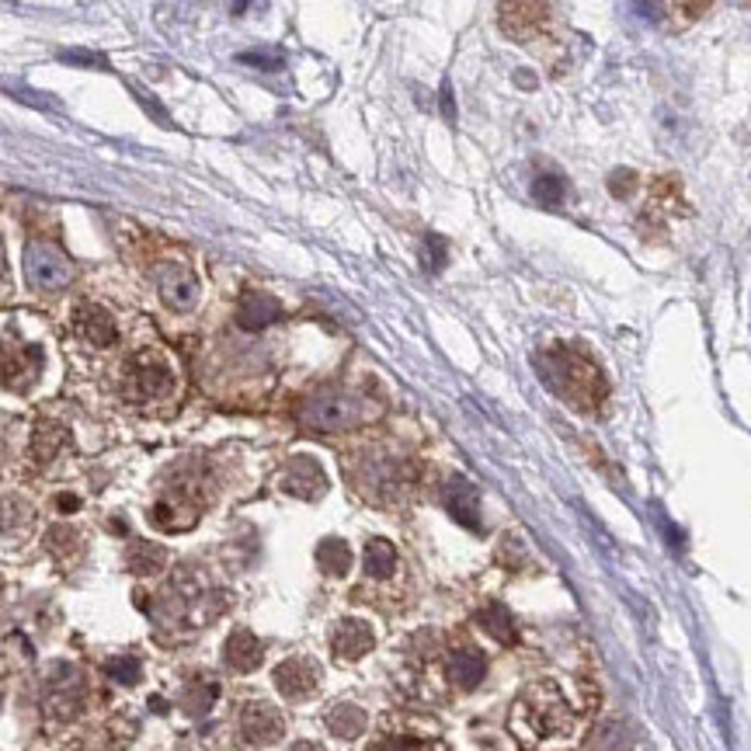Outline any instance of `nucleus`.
Instances as JSON below:
<instances>
[{
  "label": "nucleus",
  "mask_w": 751,
  "mask_h": 751,
  "mask_svg": "<svg viewBox=\"0 0 751 751\" xmlns=\"http://www.w3.org/2000/svg\"><path fill=\"white\" fill-rule=\"evenodd\" d=\"M540 373L550 383L553 394H561L577 410H592L605 397V376L588 355L571 352V348H553L540 355Z\"/></svg>",
  "instance_id": "f257e3e1"
},
{
  "label": "nucleus",
  "mask_w": 751,
  "mask_h": 751,
  "mask_svg": "<svg viewBox=\"0 0 751 751\" xmlns=\"http://www.w3.org/2000/svg\"><path fill=\"white\" fill-rule=\"evenodd\" d=\"M515 727L536 741L564 738L574 727V713L553 686H532L515 707Z\"/></svg>",
  "instance_id": "f03ea898"
},
{
  "label": "nucleus",
  "mask_w": 751,
  "mask_h": 751,
  "mask_svg": "<svg viewBox=\"0 0 751 751\" xmlns=\"http://www.w3.org/2000/svg\"><path fill=\"white\" fill-rule=\"evenodd\" d=\"M362 418H366V404L345 390H321L300 407V421L313 431H345Z\"/></svg>",
  "instance_id": "7ed1b4c3"
},
{
  "label": "nucleus",
  "mask_w": 751,
  "mask_h": 751,
  "mask_svg": "<svg viewBox=\"0 0 751 751\" xmlns=\"http://www.w3.org/2000/svg\"><path fill=\"white\" fill-rule=\"evenodd\" d=\"M175 386V373L167 366V358L157 352H139L126 362L123 373V394L133 404H150L160 400L164 394H171Z\"/></svg>",
  "instance_id": "20e7f679"
},
{
  "label": "nucleus",
  "mask_w": 751,
  "mask_h": 751,
  "mask_svg": "<svg viewBox=\"0 0 751 751\" xmlns=\"http://www.w3.org/2000/svg\"><path fill=\"white\" fill-rule=\"evenodd\" d=\"M25 275L39 289V293H60L74 282V264L66 261V254L45 240H32L25 248Z\"/></svg>",
  "instance_id": "39448f33"
},
{
  "label": "nucleus",
  "mask_w": 751,
  "mask_h": 751,
  "mask_svg": "<svg viewBox=\"0 0 751 751\" xmlns=\"http://www.w3.org/2000/svg\"><path fill=\"white\" fill-rule=\"evenodd\" d=\"M42 348L29 342H0V383L8 390H29L42 376Z\"/></svg>",
  "instance_id": "423d86ee"
},
{
  "label": "nucleus",
  "mask_w": 751,
  "mask_h": 751,
  "mask_svg": "<svg viewBox=\"0 0 751 751\" xmlns=\"http://www.w3.org/2000/svg\"><path fill=\"white\" fill-rule=\"evenodd\" d=\"M550 18L546 0H501L498 4V25L508 39H532L540 35Z\"/></svg>",
  "instance_id": "0eeeda50"
},
{
  "label": "nucleus",
  "mask_w": 751,
  "mask_h": 751,
  "mask_svg": "<svg viewBox=\"0 0 751 751\" xmlns=\"http://www.w3.org/2000/svg\"><path fill=\"white\" fill-rule=\"evenodd\" d=\"M81 696H84V678L77 668L60 665L50 678H45V710L56 717H74L81 713Z\"/></svg>",
  "instance_id": "6e6552de"
},
{
  "label": "nucleus",
  "mask_w": 751,
  "mask_h": 751,
  "mask_svg": "<svg viewBox=\"0 0 751 751\" xmlns=\"http://www.w3.org/2000/svg\"><path fill=\"white\" fill-rule=\"evenodd\" d=\"M282 491L293 498H303V501H317L327 491V473L321 470L317 459L296 456V459H289V467L282 470Z\"/></svg>",
  "instance_id": "1a4fd4ad"
},
{
  "label": "nucleus",
  "mask_w": 751,
  "mask_h": 751,
  "mask_svg": "<svg viewBox=\"0 0 751 751\" xmlns=\"http://www.w3.org/2000/svg\"><path fill=\"white\" fill-rule=\"evenodd\" d=\"M150 519H154V525H160V529H167V532H181V529H188L191 522L199 519V498H196V491H191L188 483H181V488H175L164 501H157V508L150 512Z\"/></svg>",
  "instance_id": "9d476101"
},
{
  "label": "nucleus",
  "mask_w": 751,
  "mask_h": 751,
  "mask_svg": "<svg viewBox=\"0 0 751 751\" xmlns=\"http://www.w3.org/2000/svg\"><path fill=\"white\" fill-rule=\"evenodd\" d=\"M157 293L171 310H191L199 300V282L185 264H164L157 272Z\"/></svg>",
  "instance_id": "9b49d317"
},
{
  "label": "nucleus",
  "mask_w": 751,
  "mask_h": 751,
  "mask_svg": "<svg viewBox=\"0 0 751 751\" xmlns=\"http://www.w3.org/2000/svg\"><path fill=\"white\" fill-rule=\"evenodd\" d=\"M74 331L84 337L91 348H112L118 342V327L112 313L98 303H81L74 313Z\"/></svg>",
  "instance_id": "f8f14e48"
},
{
  "label": "nucleus",
  "mask_w": 751,
  "mask_h": 751,
  "mask_svg": "<svg viewBox=\"0 0 751 751\" xmlns=\"http://www.w3.org/2000/svg\"><path fill=\"white\" fill-rule=\"evenodd\" d=\"M240 734L251 744H269L282 738V717L279 710H272L269 702H248L240 710Z\"/></svg>",
  "instance_id": "ddd939ff"
},
{
  "label": "nucleus",
  "mask_w": 751,
  "mask_h": 751,
  "mask_svg": "<svg viewBox=\"0 0 751 751\" xmlns=\"http://www.w3.org/2000/svg\"><path fill=\"white\" fill-rule=\"evenodd\" d=\"M317 682H321V671H317V665L306 661V658H289V661H282L275 668V686L289 699L310 696L313 689H317Z\"/></svg>",
  "instance_id": "4468645a"
},
{
  "label": "nucleus",
  "mask_w": 751,
  "mask_h": 751,
  "mask_svg": "<svg viewBox=\"0 0 751 751\" xmlns=\"http://www.w3.org/2000/svg\"><path fill=\"white\" fill-rule=\"evenodd\" d=\"M446 508H449V515L459 522V525H467V529H480V494L470 480L463 477H452L446 483V494H442Z\"/></svg>",
  "instance_id": "2eb2a0df"
},
{
  "label": "nucleus",
  "mask_w": 751,
  "mask_h": 751,
  "mask_svg": "<svg viewBox=\"0 0 751 751\" xmlns=\"http://www.w3.org/2000/svg\"><path fill=\"white\" fill-rule=\"evenodd\" d=\"M331 647L337 658L345 661H355L362 658L366 650H373V629L362 623V619H342L334 626V637H331Z\"/></svg>",
  "instance_id": "dca6fc26"
},
{
  "label": "nucleus",
  "mask_w": 751,
  "mask_h": 751,
  "mask_svg": "<svg viewBox=\"0 0 751 751\" xmlns=\"http://www.w3.org/2000/svg\"><path fill=\"white\" fill-rule=\"evenodd\" d=\"M282 317V306L279 300L264 296V293H248L244 300H240V313H237V324L244 331H261L269 327Z\"/></svg>",
  "instance_id": "f3484780"
},
{
  "label": "nucleus",
  "mask_w": 751,
  "mask_h": 751,
  "mask_svg": "<svg viewBox=\"0 0 751 751\" xmlns=\"http://www.w3.org/2000/svg\"><path fill=\"white\" fill-rule=\"evenodd\" d=\"M66 439H70L66 425H60L53 418H42L35 425V431H32V459H35L39 467L53 463V459L60 456V449L66 446Z\"/></svg>",
  "instance_id": "a211bd4d"
},
{
  "label": "nucleus",
  "mask_w": 751,
  "mask_h": 751,
  "mask_svg": "<svg viewBox=\"0 0 751 751\" xmlns=\"http://www.w3.org/2000/svg\"><path fill=\"white\" fill-rule=\"evenodd\" d=\"M483 671H488V661L477 647H459L449 654V678L459 689H473L483 682Z\"/></svg>",
  "instance_id": "6ab92c4d"
},
{
  "label": "nucleus",
  "mask_w": 751,
  "mask_h": 751,
  "mask_svg": "<svg viewBox=\"0 0 751 751\" xmlns=\"http://www.w3.org/2000/svg\"><path fill=\"white\" fill-rule=\"evenodd\" d=\"M261 658H264V647L258 644V637L251 634V629H237V634H230L223 661L233 671H254L261 665Z\"/></svg>",
  "instance_id": "aec40b11"
},
{
  "label": "nucleus",
  "mask_w": 751,
  "mask_h": 751,
  "mask_svg": "<svg viewBox=\"0 0 751 751\" xmlns=\"http://www.w3.org/2000/svg\"><path fill=\"white\" fill-rule=\"evenodd\" d=\"M480 626L483 629H488V634L498 640V644H508V647H512V644H519V629H515V619H512V613H508L504 609V605H488V609H480Z\"/></svg>",
  "instance_id": "412c9836"
},
{
  "label": "nucleus",
  "mask_w": 751,
  "mask_h": 751,
  "mask_svg": "<svg viewBox=\"0 0 751 751\" xmlns=\"http://www.w3.org/2000/svg\"><path fill=\"white\" fill-rule=\"evenodd\" d=\"M129 571L133 574H139V577H150V574H157L160 567H164V561H167V553L157 546V543H147V540H136L133 546H129Z\"/></svg>",
  "instance_id": "4be33fe9"
},
{
  "label": "nucleus",
  "mask_w": 751,
  "mask_h": 751,
  "mask_svg": "<svg viewBox=\"0 0 751 751\" xmlns=\"http://www.w3.org/2000/svg\"><path fill=\"white\" fill-rule=\"evenodd\" d=\"M317 561H321V571L324 574H331V577H342V574H348V567H352V550H348V543L345 540H324L321 546H317Z\"/></svg>",
  "instance_id": "5701e85b"
},
{
  "label": "nucleus",
  "mask_w": 751,
  "mask_h": 751,
  "mask_svg": "<svg viewBox=\"0 0 751 751\" xmlns=\"http://www.w3.org/2000/svg\"><path fill=\"white\" fill-rule=\"evenodd\" d=\"M397 571V550L394 543H386V540H369L366 546V574L383 581V577H390Z\"/></svg>",
  "instance_id": "b1692460"
},
{
  "label": "nucleus",
  "mask_w": 751,
  "mask_h": 751,
  "mask_svg": "<svg viewBox=\"0 0 751 751\" xmlns=\"http://www.w3.org/2000/svg\"><path fill=\"white\" fill-rule=\"evenodd\" d=\"M564 196H567V181L556 171H546V175H540L536 181H532V199H536L540 206H546V209H556L564 202Z\"/></svg>",
  "instance_id": "393cba45"
},
{
  "label": "nucleus",
  "mask_w": 751,
  "mask_h": 751,
  "mask_svg": "<svg viewBox=\"0 0 751 751\" xmlns=\"http://www.w3.org/2000/svg\"><path fill=\"white\" fill-rule=\"evenodd\" d=\"M327 723L337 738H355V734H362V727H366V713L355 707H337Z\"/></svg>",
  "instance_id": "a878e982"
},
{
  "label": "nucleus",
  "mask_w": 751,
  "mask_h": 751,
  "mask_svg": "<svg viewBox=\"0 0 751 751\" xmlns=\"http://www.w3.org/2000/svg\"><path fill=\"white\" fill-rule=\"evenodd\" d=\"M29 522H32V508L25 501L8 498L4 504H0V525H4V532H18V529H25Z\"/></svg>",
  "instance_id": "bb28decb"
},
{
  "label": "nucleus",
  "mask_w": 751,
  "mask_h": 751,
  "mask_svg": "<svg viewBox=\"0 0 751 751\" xmlns=\"http://www.w3.org/2000/svg\"><path fill=\"white\" fill-rule=\"evenodd\" d=\"M220 696V686H212V682H206V686H191L188 692H185V710L191 713V717H202V713H209V707H212V699Z\"/></svg>",
  "instance_id": "cd10ccee"
},
{
  "label": "nucleus",
  "mask_w": 751,
  "mask_h": 751,
  "mask_svg": "<svg viewBox=\"0 0 751 751\" xmlns=\"http://www.w3.org/2000/svg\"><path fill=\"white\" fill-rule=\"evenodd\" d=\"M105 671H108V678H115V682H123V686L139 682V661L136 658H108Z\"/></svg>",
  "instance_id": "c85d7f7f"
},
{
  "label": "nucleus",
  "mask_w": 751,
  "mask_h": 751,
  "mask_svg": "<svg viewBox=\"0 0 751 751\" xmlns=\"http://www.w3.org/2000/svg\"><path fill=\"white\" fill-rule=\"evenodd\" d=\"M425 264H428L431 272H439L442 264H446V244H442L439 237H428L425 240Z\"/></svg>",
  "instance_id": "c756f323"
},
{
  "label": "nucleus",
  "mask_w": 751,
  "mask_h": 751,
  "mask_svg": "<svg viewBox=\"0 0 751 751\" xmlns=\"http://www.w3.org/2000/svg\"><path fill=\"white\" fill-rule=\"evenodd\" d=\"M609 185H613V196L626 199L629 191H634V185H637V175H634V171H616V175L609 178Z\"/></svg>",
  "instance_id": "7c9ffc66"
},
{
  "label": "nucleus",
  "mask_w": 751,
  "mask_h": 751,
  "mask_svg": "<svg viewBox=\"0 0 751 751\" xmlns=\"http://www.w3.org/2000/svg\"><path fill=\"white\" fill-rule=\"evenodd\" d=\"M710 4H713V0H678V11L696 21L699 14H707V11H710Z\"/></svg>",
  "instance_id": "2f4dec72"
},
{
  "label": "nucleus",
  "mask_w": 751,
  "mask_h": 751,
  "mask_svg": "<svg viewBox=\"0 0 751 751\" xmlns=\"http://www.w3.org/2000/svg\"><path fill=\"white\" fill-rule=\"evenodd\" d=\"M637 4V11L647 18V21H661V14H665V4L661 0H634Z\"/></svg>",
  "instance_id": "473e14b6"
},
{
  "label": "nucleus",
  "mask_w": 751,
  "mask_h": 751,
  "mask_svg": "<svg viewBox=\"0 0 751 751\" xmlns=\"http://www.w3.org/2000/svg\"><path fill=\"white\" fill-rule=\"evenodd\" d=\"M56 501H60V512H77L81 508V498H74V494H60Z\"/></svg>",
  "instance_id": "72a5a7b5"
},
{
  "label": "nucleus",
  "mask_w": 751,
  "mask_h": 751,
  "mask_svg": "<svg viewBox=\"0 0 751 751\" xmlns=\"http://www.w3.org/2000/svg\"><path fill=\"white\" fill-rule=\"evenodd\" d=\"M529 77H532V74H525V70H522V74H519V84H522V87H536V81H529Z\"/></svg>",
  "instance_id": "f704fd0d"
},
{
  "label": "nucleus",
  "mask_w": 751,
  "mask_h": 751,
  "mask_svg": "<svg viewBox=\"0 0 751 751\" xmlns=\"http://www.w3.org/2000/svg\"><path fill=\"white\" fill-rule=\"evenodd\" d=\"M0 275H4V248H0Z\"/></svg>",
  "instance_id": "c9c22d12"
}]
</instances>
